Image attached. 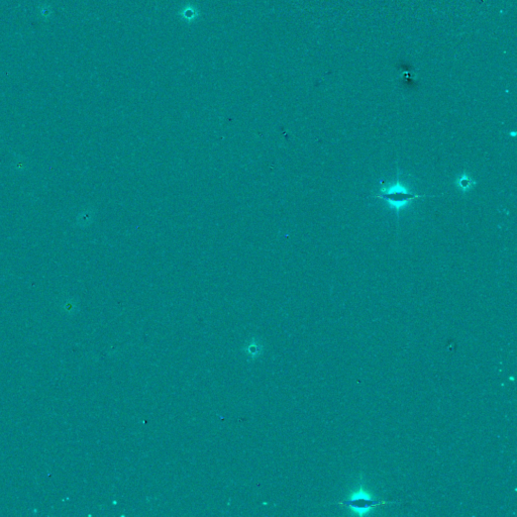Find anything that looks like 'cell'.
Listing matches in <instances>:
<instances>
[{
  "instance_id": "7a4b0ae2",
  "label": "cell",
  "mask_w": 517,
  "mask_h": 517,
  "mask_svg": "<svg viewBox=\"0 0 517 517\" xmlns=\"http://www.w3.org/2000/svg\"><path fill=\"white\" fill-rule=\"evenodd\" d=\"M342 505L349 506L351 510L358 515H366L370 513L374 508L385 505L388 502L386 501H377L373 495H371L369 492L365 491L363 488H361L358 491L353 492L348 500L339 502Z\"/></svg>"
},
{
  "instance_id": "3957f363",
  "label": "cell",
  "mask_w": 517,
  "mask_h": 517,
  "mask_svg": "<svg viewBox=\"0 0 517 517\" xmlns=\"http://www.w3.org/2000/svg\"><path fill=\"white\" fill-rule=\"evenodd\" d=\"M476 181L472 178V177L464 172L462 174L459 175L456 179V186L460 190L461 192H469L476 186Z\"/></svg>"
},
{
  "instance_id": "6da1fadb",
  "label": "cell",
  "mask_w": 517,
  "mask_h": 517,
  "mask_svg": "<svg viewBox=\"0 0 517 517\" xmlns=\"http://www.w3.org/2000/svg\"><path fill=\"white\" fill-rule=\"evenodd\" d=\"M423 195H418L410 192L400 181L399 176L395 184L389 187H383L380 189V193L377 194V198L385 200L391 208L399 212L409 205V203L415 199L421 198Z\"/></svg>"
}]
</instances>
